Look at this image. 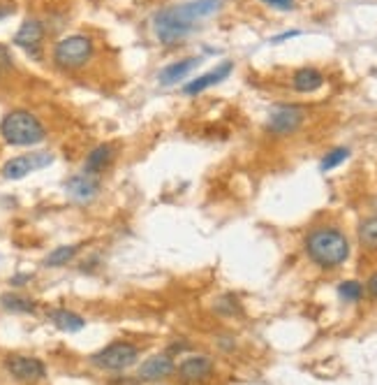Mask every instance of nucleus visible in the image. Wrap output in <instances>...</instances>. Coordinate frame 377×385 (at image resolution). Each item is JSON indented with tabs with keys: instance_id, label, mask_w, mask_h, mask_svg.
Here are the masks:
<instances>
[{
	"instance_id": "nucleus-1",
	"label": "nucleus",
	"mask_w": 377,
	"mask_h": 385,
	"mask_svg": "<svg viewBox=\"0 0 377 385\" xmlns=\"http://www.w3.org/2000/svg\"><path fill=\"white\" fill-rule=\"evenodd\" d=\"M220 8L222 0H193V3L171 5V8L160 10L153 17V30H155V37L160 42L174 47L193 33L197 23L213 17Z\"/></svg>"
},
{
	"instance_id": "nucleus-2",
	"label": "nucleus",
	"mask_w": 377,
	"mask_h": 385,
	"mask_svg": "<svg viewBox=\"0 0 377 385\" xmlns=\"http://www.w3.org/2000/svg\"><path fill=\"white\" fill-rule=\"evenodd\" d=\"M305 253L319 267L334 269L347 260L349 242L336 228H317L305 237Z\"/></svg>"
},
{
	"instance_id": "nucleus-3",
	"label": "nucleus",
	"mask_w": 377,
	"mask_h": 385,
	"mask_svg": "<svg viewBox=\"0 0 377 385\" xmlns=\"http://www.w3.org/2000/svg\"><path fill=\"white\" fill-rule=\"evenodd\" d=\"M0 135L12 147H35L47 137L42 121L28 110H12L0 121Z\"/></svg>"
},
{
	"instance_id": "nucleus-4",
	"label": "nucleus",
	"mask_w": 377,
	"mask_h": 385,
	"mask_svg": "<svg viewBox=\"0 0 377 385\" xmlns=\"http://www.w3.org/2000/svg\"><path fill=\"white\" fill-rule=\"evenodd\" d=\"M95 44L86 35H67L56 42L54 47V63L63 70H79L93 59Z\"/></svg>"
},
{
	"instance_id": "nucleus-5",
	"label": "nucleus",
	"mask_w": 377,
	"mask_h": 385,
	"mask_svg": "<svg viewBox=\"0 0 377 385\" xmlns=\"http://www.w3.org/2000/svg\"><path fill=\"white\" fill-rule=\"evenodd\" d=\"M137 360H139V348L127 342H114L109 346H105L102 351H98L95 355H91V362L95 367L105 371L130 369L132 364H137Z\"/></svg>"
},
{
	"instance_id": "nucleus-6",
	"label": "nucleus",
	"mask_w": 377,
	"mask_h": 385,
	"mask_svg": "<svg viewBox=\"0 0 377 385\" xmlns=\"http://www.w3.org/2000/svg\"><path fill=\"white\" fill-rule=\"evenodd\" d=\"M51 163H54V154H49V151H35V154L10 158L0 172H3V176L8 181H19V179H23V176L37 172V169L49 167Z\"/></svg>"
},
{
	"instance_id": "nucleus-7",
	"label": "nucleus",
	"mask_w": 377,
	"mask_h": 385,
	"mask_svg": "<svg viewBox=\"0 0 377 385\" xmlns=\"http://www.w3.org/2000/svg\"><path fill=\"white\" fill-rule=\"evenodd\" d=\"M102 191V181L98 174L91 172H81V174H72L65 181V193L69 200L79 202V205H86V202L95 200Z\"/></svg>"
},
{
	"instance_id": "nucleus-8",
	"label": "nucleus",
	"mask_w": 377,
	"mask_h": 385,
	"mask_svg": "<svg viewBox=\"0 0 377 385\" xmlns=\"http://www.w3.org/2000/svg\"><path fill=\"white\" fill-rule=\"evenodd\" d=\"M5 367L19 383H37L47 376V367H44L42 360L30 355H10Z\"/></svg>"
},
{
	"instance_id": "nucleus-9",
	"label": "nucleus",
	"mask_w": 377,
	"mask_h": 385,
	"mask_svg": "<svg viewBox=\"0 0 377 385\" xmlns=\"http://www.w3.org/2000/svg\"><path fill=\"white\" fill-rule=\"evenodd\" d=\"M301 123H303V110L285 105V107H276V110L271 112L266 128L268 132H273V135H292V132H297L301 128Z\"/></svg>"
},
{
	"instance_id": "nucleus-10",
	"label": "nucleus",
	"mask_w": 377,
	"mask_h": 385,
	"mask_svg": "<svg viewBox=\"0 0 377 385\" xmlns=\"http://www.w3.org/2000/svg\"><path fill=\"white\" fill-rule=\"evenodd\" d=\"M42 40H44V26L37 19H25L21 23V28H19L14 35L17 47H21L23 52H28L30 56H35V59L40 56Z\"/></svg>"
},
{
	"instance_id": "nucleus-11",
	"label": "nucleus",
	"mask_w": 377,
	"mask_h": 385,
	"mask_svg": "<svg viewBox=\"0 0 377 385\" xmlns=\"http://www.w3.org/2000/svg\"><path fill=\"white\" fill-rule=\"evenodd\" d=\"M232 70H234V63L232 61L220 63V65L213 67L211 72L202 74V77H197L193 81H188V84L183 86V93H185V96H197V93H202V91H206V88L220 84V81H225L229 74H232Z\"/></svg>"
},
{
	"instance_id": "nucleus-12",
	"label": "nucleus",
	"mask_w": 377,
	"mask_h": 385,
	"mask_svg": "<svg viewBox=\"0 0 377 385\" xmlns=\"http://www.w3.org/2000/svg\"><path fill=\"white\" fill-rule=\"evenodd\" d=\"M211 371H213V360L206 355H190L178 364V376H181L185 383L206 381L211 376Z\"/></svg>"
},
{
	"instance_id": "nucleus-13",
	"label": "nucleus",
	"mask_w": 377,
	"mask_h": 385,
	"mask_svg": "<svg viewBox=\"0 0 377 385\" xmlns=\"http://www.w3.org/2000/svg\"><path fill=\"white\" fill-rule=\"evenodd\" d=\"M114 160H116V147H114V144H98V147L86 156L84 172L100 176L105 169H109L114 165Z\"/></svg>"
},
{
	"instance_id": "nucleus-14",
	"label": "nucleus",
	"mask_w": 377,
	"mask_h": 385,
	"mask_svg": "<svg viewBox=\"0 0 377 385\" xmlns=\"http://www.w3.org/2000/svg\"><path fill=\"white\" fill-rule=\"evenodd\" d=\"M174 360L169 355H151L146 362L139 367L137 376L142 378V381H160V378H167L171 371H174Z\"/></svg>"
},
{
	"instance_id": "nucleus-15",
	"label": "nucleus",
	"mask_w": 377,
	"mask_h": 385,
	"mask_svg": "<svg viewBox=\"0 0 377 385\" xmlns=\"http://www.w3.org/2000/svg\"><path fill=\"white\" fill-rule=\"evenodd\" d=\"M200 63H202L200 59H183L176 63H169L167 67H162V70L158 72V81L162 86H174V84H178V81H183L185 77H188Z\"/></svg>"
},
{
	"instance_id": "nucleus-16",
	"label": "nucleus",
	"mask_w": 377,
	"mask_h": 385,
	"mask_svg": "<svg viewBox=\"0 0 377 385\" xmlns=\"http://www.w3.org/2000/svg\"><path fill=\"white\" fill-rule=\"evenodd\" d=\"M49 323L54 327H58L61 332H79L86 327V318H81L79 313L67 311V309H54L49 311Z\"/></svg>"
},
{
	"instance_id": "nucleus-17",
	"label": "nucleus",
	"mask_w": 377,
	"mask_h": 385,
	"mask_svg": "<svg viewBox=\"0 0 377 385\" xmlns=\"http://www.w3.org/2000/svg\"><path fill=\"white\" fill-rule=\"evenodd\" d=\"M292 84L299 93H312L324 84V77H322V72L315 70V67H301V70L294 72Z\"/></svg>"
},
{
	"instance_id": "nucleus-18",
	"label": "nucleus",
	"mask_w": 377,
	"mask_h": 385,
	"mask_svg": "<svg viewBox=\"0 0 377 385\" xmlns=\"http://www.w3.org/2000/svg\"><path fill=\"white\" fill-rule=\"evenodd\" d=\"M0 304H3L5 311H12V313H33L37 304L30 298H23V295H17V293H8L0 298Z\"/></svg>"
},
{
	"instance_id": "nucleus-19",
	"label": "nucleus",
	"mask_w": 377,
	"mask_h": 385,
	"mask_svg": "<svg viewBox=\"0 0 377 385\" xmlns=\"http://www.w3.org/2000/svg\"><path fill=\"white\" fill-rule=\"evenodd\" d=\"M359 242H361L363 249L377 251V216L366 218L359 225Z\"/></svg>"
},
{
	"instance_id": "nucleus-20",
	"label": "nucleus",
	"mask_w": 377,
	"mask_h": 385,
	"mask_svg": "<svg viewBox=\"0 0 377 385\" xmlns=\"http://www.w3.org/2000/svg\"><path fill=\"white\" fill-rule=\"evenodd\" d=\"M76 251H79V246H58V249H54L44 258V264L47 267H63V264H67L76 256Z\"/></svg>"
},
{
	"instance_id": "nucleus-21",
	"label": "nucleus",
	"mask_w": 377,
	"mask_h": 385,
	"mask_svg": "<svg viewBox=\"0 0 377 385\" xmlns=\"http://www.w3.org/2000/svg\"><path fill=\"white\" fill-rule=\"evenodd\" d=\"M347 158H349V149L347 147H338L334 151H329V154L322 158V163H319V169H322V172H329V169L343 165Z\"/></svg>"
},
{
	"instance_id": "nucleus-22",
	"label": "nucleus",
	"mask_w": 377,
	"mask_h": 385,
	"mask_svg": "<svg viewBox=\"0 0 377 385\" xmlns=\"http://www.w3.org/2000/svg\"><path fill=\"white\" fill-rule=\"evenodd\" d=\"M338 295H341L345 302H359L363 295V286L359 281H345L338 286Z\"/></svg>"
},
{
	"instance_id": "nucleus-23",
	"label": "nucleus",
	"mask_w": 377,
	"mask_h": 385,
	"mask_svg": "<svg viewBox=\"0 0 377 385\" xmlns=\"http://www.w3.org/2000/svg\"><path fill=\"white\" fill-rule=\"evenodd\" d=\"M215 309H218L220 313L232 315V313L239 311V304H236V300L232 298V295H225L222 300H218V304H215Z\"/></svg>"
},
{
	"instance_id": "nucleus-24",
	"label": "nucleus",
	"mask_w": 377,
	"mask_h": 385,
	"mask_svg": "<svg viewBox=\"0 0 377 385\" xmlns=\"http://www.w3.org/2000/svg\"><path fill=\"white\" fill-rule=\"evenodd\" d=\"M261 3L271 5V8H276V10H283V12L294 10V0H261Z\"/></svg>"
},
{
	"instance_id": "nucleus-25",
	"label": "nucleus",
	"mask_w": 377,
	"mask_h": 385,
	"mask_svg": "<svg viewBox=\"0 0 377 385\" xmlns=\"http://www.w3.org/2000/svg\"><path fill=\"white\" fill-rule=\"evenodd\" d=\"M366 290H368L370 298H375V300H377V274H373V276H370V279H368Z\"/></svg>"
},
{
	"instance_id": "nucleus-26",
	"label": "nucleus",
	"mask_w": 377,
	"mask_h": 385,
	"mask_svg": "<svg viewBox=\"0 0 377 385\" xmlns=\"http://www.w3.org/2000/svg\"><path fill=\"white\" fill-rule=\"evenodd\" d=\"M30 281V274H17V276H12V286H23V283H28Z\"/></svg>"
},
{
	"instance_id": "nucleus-27",
	"label": "nucleus",
	"mask_w": 377,
	"mask_h": 385,
	"mask_svg": "<svg viewBox=\"0 0 377 385\" xmlns=\"http://www.w3.org/2000/svg\"><path fill=\"white\" fill-rule=\"evenodd\" d=\"M299 35V30H290V33H283V35H276V37H271V42L273 44H278V42H283V40H290V37H297Z\"/></svg>"
},
{
	"instance_id": "nucleus-28",
	"label": "nucleus",
	"mask_w": 377,
	"mask_h": 385,
	"mask_svg": "<svg viewBox=\"0 0 377 385\" xmlns=\"http://www.w3.org/2000/svg\"><path fill=\"white\" fill-rule=\"evenodd\" d=\"M12 12H14V8H5V10H0V19L8 17V14H12Z\"/></svg>"
}]
</instances>
